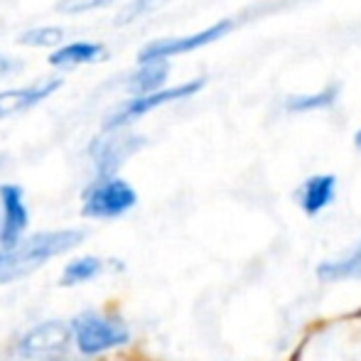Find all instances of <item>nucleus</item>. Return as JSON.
<instances>
[{
	"label": "nucleus",
	"mask_w": 361,
	"mask_h": 361,
	"mask_svg": "<svg viewBox=\"0 0 361 361\" xmlns=\"http://www.w3.org/2000/svg\"><path fill=\"white\" fill-rule=\"evenodd\" d=\"M81 241H84V231H76V228L37 233V236L5 251L3 261H0V281H13V278L25 276V273L35 271L37 266L47 263L49 258L69 251Z\"/></svg>",
	"instance_id": "obj_1"
},
{
	"label": "nucleus",
	"mask_w": 361,
	"mask_h": 361,
	"mask_svg": "<svg viewBox=\"0 0 361 361\" xmlns=\"http://www.w3.org/2000/svg\"><path fill=\"white\" fill-rule=\"evenodd\" d=\"M138 202L135 190L126 180L114 175H99V180L86 190L81 214L91 219H116L130 212Z\"/></svg>",
	"instance_id": "obj_2"
},
{
	"label": "nucleus",
	"mask_w": 361,
	"mask_h": 361,
	"mask_svg": "<svg viewBox=\"0 0 361 361\" xmlns=\"http://www.w3.org/2000/svg\"><path fill=\"white\" fill-rule=\"evenodd\" d=\"M72 334L76 339V347L86 357H94V354L109 352V349L123 347L128 344L130 334L128 327L123 322L114 317H106V314L96 312H84L81 317L74 319Z\"/></svg>",
	"instance_id": "obj_3"
},
{
	"label": "nucleus",
	"mask_w": 361,
	"mask_h": 361,
	"mask_svg": "<svg viewBox=\"0 0 361 361\" xmlns=\"http://www.w3.org/2000/svg\"><path fill=\"white\" fill-rule=\"evenodd\" d=\"M202 89H204V79H195V81H187V84H180V86H170V89H157V91H150V94L133 96V99L126 101V104L111 116L109 123H106V130L123 128V126L143 118V116L150 114V111L160 109V106H165V104H172V101L190 99V96H195L197 91H202Z\"/></svg>",
	"instance_id": "obj_4"
},
{
	"label": "nucleus",
	"mask_w": 361,
	"mask_h": 361,
	"mask_svg": "<svg viewBox=\"0 0 361 361\" xmlns=\"http://www.w3.org/2000/svg\"><path fill=\"white\" fill-rule=\"evenodd\" d=\"M231 27H233L231 20H219V23L209 25L207 30H200V32H195V35L170 37V39H155V42H150L147 47L140 49L138 64L140 62H152V59H170V57H177V54L195 52V49L207 47V44L221 39Z\"/></svg>",
	"instance_id": "obj_5"
},
{
	"label": "nucleus",
	"mask_w": 361,
	"mask_h": 361,
	"mask_svg": "<svg viewBox=\"0 0 361 361\" xmlns=\"http://www.w3.org/2000/svg\"><path fill=\"white\" fill-rule=\"evenodd\" d=\"M140 145H143V138L130 133H121V128H114L91 143L89 155L94 160L99 175H114Z\"/></svg>",
	"instance_id": "obj_6"
},
{
	"label": "nucleus",
	"mask_w": 361,
	"mask_h": 361,
	"mask_svg": "<svg viewBox=\"0 0 361 361\" xmlns=\"http://www.w3.org/2000/svg\"><path fill=\"white\" fill-rule=\"evenodd\" d=\"M72 339V324L59 322V319H52V322L37 324L35 329H30L18 344V354L23 359H44L49 354L64 352V347Z\"/></svg>",
	"instance_id": "obj_7"
},
{
	"label": "nucleus",
	"mask_w": 361,
	"mask_h": 361,
	"mask_svg": "<svg viewBox=\"0 0 361 361\" xmlns=\"http://www.w3.org/2000/svg\"><path fill=\"white\" fill-rule=\"evenodd\" d=\"M0 207H3V221H0V246L10 251L20 243V236L27 228V207L23 200V190L18 185L0 187Z\"/></svg>",
	"instance_id": "obj_8"
},
{
	"label": "nucleus",
	"mask_w": 361,
	"mask_h": 361,
	"mask_svg": "<svg viewBox=\"0 0 361 361\" xmlns=\"http://www.w3.org/2000/svg\"><path fill=\"white\" fill-rule=\"evenodd\" d=\"M59 86H62V79H44L32 86H25V89L0 91V118H8V116H15V114H20V111L32 109L39 101L52 96Z\"/></svg>",
	"instance_id": "obj_9"
},
{
	"label": "nucleus",
	"mask_w": 361,
	"mask_h": 361,
	"mask_svg": "<svg viewBox=\"0 0 361 361\" xmlns=\"http://www.w3.org/2000/svg\"><path fill=\"white\" fill-rule=\"evenodd\" d=\"M337 177L334 175H314L298 190V202L305 214H319L327 204H332Z\"/></svg>",
	"instance_id": "obj_10"
},
{
	"label": "nucleus",
	"mask_w": 361,
	"mask_h": 361,
	"mask_svg": "<svg viewBox=\"0 0 361 361\" xmlns=\"http://www.w3.org/2000/svg\"><path fill=\"white\" fill-rule=\"evenodd\" d=\"M104 44L99 42H69L64 47H59L57 52L49 57V64L57 69H74V67H81V64H91L96 62L99 57H104Z\"/></svg>",
	"instance_id": "obj_11"
},
{
	"label": "nucleus",
	"mask_w": 361,
	"mask_h": 361,
	"mask_svg": "<svg viewBox=\"0 0 361 361\" xmlns=\"http://www.w3.org/2000/svg\"><path fill=\"white\" fill-rule=\"evenodd\" d=\"M167 74H170V62L167 59H152V62H140L138 69L128 76V89L135 96L150 94L165 86Z\"/></svg>",
	"instance_id": "obj_12"
},
{
	"label": "nucleus",
	"mask_w": 361,
	"mask_h": 361,
	"mask_svg": "<svg viewBox=\"0 0 361 361\" xmlns=\"http://www.w3.org/2000/svg\"><path fill=\"white\" fill-rule=\"evenodd\" d=\"M339 96V84H332L327 89L317 91V94H302V96H290L286 101V109L290 114H305V111H317V109H329Z\"/></svg>",
	"instance_id": "obj_13"
},
{
	"label": "nucleus",
	"mask_w": 361,
	"mask_h": 361,
	"mask_svg": "<svg viewBox=\"0 0 361 361\" xmlns=\"http://www.w3.org/2000/svg\"><path fill=\"white\" fill-rule=\"evenodd\" d=\"M319 281H349V278H361V246L344 261L322 263L317 268Z\"/></svg>",
	"instance_id": "obj_14"
},
{
	"label": "nucleus",
	"mask_w": 361,
	"mask_h": 361,
	"mask_svg": "<svg viewBox=\"0 0 361 361\" xmlns=\"http://www.w3.org/2000/svg\"><path fill=\"white\" fill-rule=\"evenodd\" d=\"M104 271V263L94 256H84V258H76V261L69 263L62 273V286L64 288H72L79 286V283H86L91 278H96L99 273Z\"/></svg>",
	"instance_id": "obj_15"
},
{
	"label": "nucleus",
	"mask_w": 361,
	"mask_h": 361,
	"mask_svg": "<svg viewBox=\"0 0 361 361\" xmlns=\"http://www.w3.org/2000/svg\"><path fill=\"white\" fill-rule=\"evenodd\" d=\"M20 44L27 47H59L64 42V30L54 27V25H44V27H32L18 37Z\"/></svg>",
	"instance_id": "obj_16"
},
{
	"label": "nucleus",
	"mask_w": 361,
	"mask_h": 361,
	"mask_svg": "<svg viewBox=\"0 0 361 361\" xmlns=\"http://www.w3.org/2000/svg\"><path fill=\"white\" fill-rule=\"evenodd\" d=\"M152 5H155V0H130V3H126L123 8L118 10V15L114 18V25H116V27H121V25L135 23L138 18H143Z\"/></svg>",
	"instance_id": "obj_17"
},
{
	"label": "nucleus",
	"mask_w": 361,
	"mask_h": 361,
	"mask_svg": "<svg viewBox=\"0 0 361 361\" xmlns=\"http://www.w3.org/2000/svg\"><path fill=\"white\" fill-rule=\"evenodd\" d=\"M111 3H114V0H62V3L57 5V10L64 15H81V13L106 8V5H111Z\"/></svg>",
	"instance_id": "obj_18"
},
{
	"label": "nucleus",
	"mask_w": 361,
	"mask_h": 361,
	"mask_svg": "<svg viewBox=\"0 0 361 361\" xmlns=\"http://www.w3.org/2000/svg\"><path fill=\"white\" fill-rule=\"evenodd\" d=\"M20 67H23V64H20L18 59H13V57H5V54H0V79H5V76L15 74Z\"/></svg>",
	"instance_id": "obj_19"
},
{
	"label": "nucleus",
	"mask_w": 361,
	"mask_h": 361,
	"mask_svg": "<svg viewBox=\"0 0 361 361\" xmlns=\"http://www.w3.org/2000/svg\"><path fill=\"white\" fill-rule=\"evenodd\" d=\"M354 145H357V150H361V128L354 133Z\"/></svg>",
	"instance_id": "obj_20"
},
{
	"label": "nucleus",
	"mask_w": 361,
	"mask_h": 361,
	"mask_svg": "<svg viewBox=\"0 0 361 361\" xmlns=\"http://www.w3.org/2000/svg\"><path fill=\"white\" fill-rule=\"evenodd\" d=\"M3 256H5V251H0V261H3Z\"/></svg>",
	"instance_id": "obj_21"
}]
</instances>
